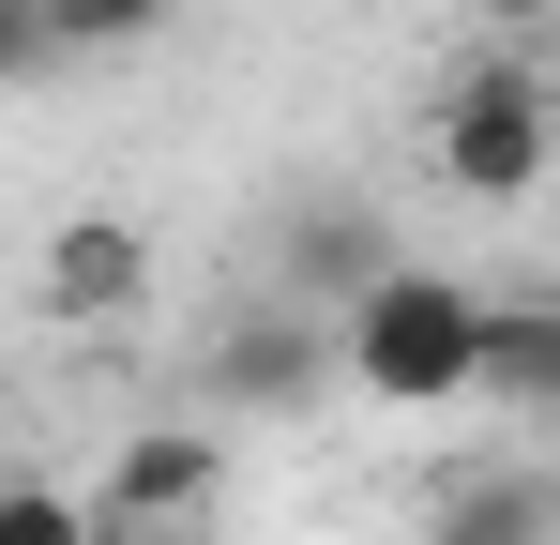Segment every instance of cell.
Segmentation results:
<instances>
[{
	"label": "cell",
	"instance_id": "obj_4",
	"mask_svg": "<svg viewBox=\"0 0 560 545\" xmlns=\"http://www.w3.org/2000/svg\"><path fill=\"white\" fill-rule=\"evenodd\" d=\"M212 485H228V440H212V425H137V440L106 454L92 515H137V531H197V515H212Z\"/></svg>",
	"mask_w": 560,
	"mask_h": 545
},
{
	"label": "cell",
	"instance_id": "obj_10",
	"mask_svg": "<svg viewBox=\"0 0 560 545\" xmlns=\"http://www.w3.org/2000/svg\"><path fill=\"white\" fill-rule=\"evenodd\" d=\"M0 545H92V515H77L61 485H15V469H0Z\"/></svg>",
	"mask_w": 560,
	"mask_h": 545
},
{
	"label": "cell",
	"instance_id": "obj_6",
	"mask_svg": "<svg viewBox=\"0 0 560 545\" xmlns=\"http://www.w3.org/2000/svg\"><path fill=\"white\" fill-rule=\"evenodd\" d=\"M378 272H394V243H378V212H288V243H273V303H303V318H334V303H364Z\"/></svg>",
	"mask_w": 560,
	"mask_h": 545
},
{
	"label": "cell",
	"instance_id": "obj_2",
	"mask_svg": "<svg viewBox=\"0 0 560 545\" xmlns=\"http://www.w3.org/2000/svg\"><path fill=\"white\" fill-rule=\"evenodd\" d=\"M546 152H560V106H546V77H530V46H500V61H469V77L440 91V182H455V197L515 212V197L546 182Z\"/></svg>",
	"mask_w": 560,
	"mask_h": 545
},
{
	"label": "cell",
	"instance_id": "obj_3",
	"mask_svg": "<svg viewBox=\"0 0 560 545\" xmlns=\"http://www.w3.org/2000/svg\"><path fill=\"white\" fill-rule=\"evenodd\" d=\"M197 394H212V409H318V394H334V318L243 303V318L197 349Z\"/></svg>",
	"mask_w": 560,
	"mask_h": 545
},
{
	"label": "cell",
	"instance_id": "obj_9",
	"mask_svg": "<svg viewBox=\"0 0 560 545\" xmlns=\"http://www.w3.org/2000/svg\"><path fill=\"white\" fill-rule=\"evenodd\" d=\"M152 31H167V0H46V61H121Z\"/></svg>",
	"mask_w": 560,
	"mask_h": 545
},
{
	"label": "cell",
	"instance_id": "obj_5",
	"mask_svg": "<svg viewBox=\"0 0 560 545\" xmlns=\"http://www.w3.org/2000/svg\"><path fill=\"white\" fill-rule=\"evenodd\" d=\"M137 288H152V243H137L121 212H61L46 258H31V303H46V318H121Z\"/></svg>",
	"mask_w": 560,
	"mask_h": 545
},
{
	"label": "cell",
	"instance_id": "obj_1",
	"mask_svg": "<svg viewBox=\"0 0 560 545\" xmlns=\"http://www.w3.org/2000/svg\"><path fill=\"white\" fill-rule=\"evenodd\" d=\"M469 334H485V288L394 258L364 303H334V379L378 394V409H455L469 394Z\"/></svg>",
	"mask_w": 560,
	"mask_h": 545
},
{
	"label": "cell",
	"instance_id": "obj_7",
	"mask_svg": "<svg viewBox=\"0 0 560 545\" xmlns=\"http://www.w3.org/2000/svg\"><path fill=\"white\" fill-rule=\"evenodd\" d=\"M560 531V485L515 454V469H469V485H440V515H424V545H546Z\"/></svg>",
	"mask_w": 560,
	"mask_h": 545
},
{
	"label": "cell",
	"instance_id": "obj_12",
	"mask_svg": "<svg viewBox=\"0 0 560 545\" xmlns=\"http://www.w3.org/2000/svg\"><path fill=\"white\" fill-rule=\"evenodd\" d=\"M469 15H485V31H500V46H530V31H546L560 0H469Z\"/></svg>",
	"mask_w": 560,
	"mask_h": 545
},
{
	"label": "cell",
	"instance_id": "obj_8",
	"mask_svg": "<svg viewBox=\"0 0 560 545\" xmlns=\"http://www.w3.org/2000/svg\"><path fill=\"white\" fill-rule=\"evenodd\" d=\"M469 394H500V409H546V394H560V318H546V303H485Z\"/></svg>",
	"mask_w": 560,
	"mask_h": 545
},
{
	"label": "cell",
	"instance_id": "obj_11",
	"mask_svg": "<svg viewBox=\"0 0 560 545\" xmlns=\"http://www.w3.org/2000/svg\"><path fill=\"white\" fill-rule=\"evenodd\" d=\"M46 77V0H0V91Z\"/></svg>",
	"mask_w": 560,
	"mask_h": 545
}]
</instances>
